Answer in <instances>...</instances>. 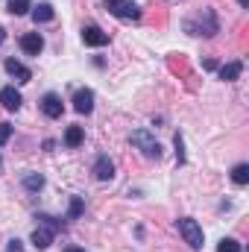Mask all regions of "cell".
Listing matches in <instances>:
<instances>
[{"label": "cell", "instance_id": "21", "mask_svg": "<svg viewBox=\"0 0 249 252\" xmlns=\"http://www.w3.org/2000/svg\"><path fill=\"white\" fill-rule=\"evenodd\" d=\"M12 138V124H0V144H6Z\"/></svg>", "mask_w": 249, "mask_h": 252}, {"label": "cell", "instance_id": "5", "mask_svg": "<svg viewBox=\"0 0 249 252\" xmlns=\"http://www.w3.org/2000/svg\"><path fill=\"white\" fill-rule=\"evenodd\" d=\"M82 41H85L88 47H106V44H109V32H103L100 27L88 24V27H82Z\"/></svg>", "mask_w": 249, "mask_h": 252}, {"label": "cell", "instance_id": "14", "mask_svg": "<svg viewBox=\"0 0 249 252\" xmlns=\"http://www.w3.org/2000/svg\"><path fill=\"white\" fill-rule=\"evenodd\" d=\"M241 70H244V62H229L220 67V79H226V82H235L238 76H241Z\"/></svg>", "mask_w": 249, "mask_h": 252}, {"label": "cell", "instance_id": "3", "mask_svg": "<svg viewBox=\"0 0 249 252\" xmlns=\"http://www.w3.org/2000/svg\"><path fill=\"white\" fill-rule=\"evenodd\" d=\"M179 235L185 238V244L190 250H202V226L196 223V220H190V217H182L179 223Z\"/></svg>", "mask_w": 249, "mask_h": 252}, {"label": "cell", "instance_id": "23", "mask_svg": "<svg viewBox=\"0 0 249 252\" xmlns=\"http://www.w3.org/2000/svg\"><path fill=\"white\" fill-rule=\"evenodd\" d=\"M6 252H24L21 241H18V238H12V241H9V247H6Z\"/></svg>", "mask_w": 249, "mask_h": 252}, {"label": "cell", "instance_id": "6", "mask_svg": "<svg viewBox=\"0 0 249 252\" xmlns=\"http://www.w3.org/2000/svg\"><path fill=\"white\" fill-rule=\"evenodd\" d=\"M73 109H76L79 115H91V112H94V91H91V88H79V91L73 94Z\"/></svg>", "mask_w": 249, "mask_h": 252}, {"label": "cell", "instance_id": "9", "mask_svg": "<svg viewBox=\"0 0 249 252\" xmlns=\"http://www.w3.org/2000/svg\"><path fill=\"white\" fill-rule=\"evenodd\" d=\"M94 176H97L100 182H109V179L115 176V161H112L109 156H97V161H94Z\"/></svg>", "mask_w": 249, "mask_h": 252}, {"label": "cell", "instance_id": "19", "mask_svg": "<svg viewBox=\"0 0 249 252\" xmlns=\"http://www.w3.org/2000/svg\"><path fill=\"white\" fill-rule=\"evenodd\" d=\"M82 208H85L82 199H79V196H70V208H67V217H64V220H76V217L82 214Z\"/></svg>", "mask_w": 249, "mask_h": 252}, {"label": "cell", "instance_id": "17", "mask_svg": "<svg viewBox=\"0 0 249 252\" xmlns=\"http://www.w3.org/2000/svg\"><path fill=\"white\" fill-rule=\"evenodd\" d=\"M232 182H235V185H247L249 182V164H238V167L232 170Z\"/></svg>", "mask_w": 249, "mask_h": 252}, {"label": "cell", "instance_id": "8", "mask_svg": "<svg viewBox=\"0 0 249 252\" xmlns=\"http://www.w3.org/2000/svg\"><path fill=\"white\" fill-rule=\"evenodd\" d=\"M41 112L47 115V118H62V112H64V106H62V97L59 94H44L41 97Z\"/></svg>", "mask_w": 249, "mask_h": 252}, {"label": "cell", "instance_id": "2", "mask_svg": "<svg viewBox=\"0 0 249 252\" xmlns=\"http://www.w3.org/2000/svg\"><path fill=\"white\" fill-rule=\"evenodd\" d=\"M147 158H161V144L156 141V135L150 132V129H135L132 132V138H129Z\"/></svg>", "mask_w": 249, "mask_h": 252}, {"label": "cell", "instance_id": "10", "mask_svg": "<svg viewBox=\"0 0 249 252\" xmlns=\"http://www.w3.org/2000/svg\"><path fill=\"white\" fill-rule=\"evenodd\" d=\"M3 67H6V73H9V76H15L18 82H30V79H32V70H30L27 64H21L18 59H6Z\"/></svg>", "mask_w": 249, "mask_h": 252}, {"label": "cell", "instance_id": "1", "mask_svg": "<svg viewBox=\"0 0 249 252\" xmlns=\"http://www.w3.org/2000/svg\"><path fill=\"white\" fill-rule=\"evenodd\" d=\"M185 30L190 35H217L220 32V21H217L214 9H199L196 15L185 18Z\"/></svg>", "mask_w": 249, "mask_h": 252}, {"label": "cell", "instance_id": "18", "mask_svg": "<svg viewBox=\"0 0 249 252\" xmlns=\"http://www.w3.org/2000/svg\"><path fill=\"white\" fill-rule=\"evenodd\" d=\"M6 9H9L12 15H27L32 6H30V0H9V3H6Z\"/></svg>", "mask_w": 249, "mask_h": 252}, {"label": "cell", "instance_id": "24", "mask_svg": "<svg viewBox=\"0 0 249 252\" xmlns=\"http://www.w3.org/2000/svg\"><path fill=\"white\" fill-rule=\"evenodd\" d=\"M3 41H6V30L0 27V44H3Z\"/></svg>", "mask_w": 249, "mask_h": 252}, {"label": "cell", "instance_id": "11", "mask_svg": "<svg viewBox=\"0 0 249 252\" xmlns=\"http://www.w3.org/2000/svg\"><path fill=\"white\" fill-rule=\"evenodd\" d=\"M0 103H3L6 112H18L24 100H21V91H15V88L9 85V88H0Z\"/></svg>", "mask_w": 249, "mask_h": 252}, {"label": "cell", "instance_id": "13", "mask_svg": "<svg viewBox=\"0 0 249 252\" xmlns=\"http://www.w3.org/2000/svg\"><path fill=\"white\" fill-rule=\"evenodd\" d=\"M53 15H56V12H53L50 3H38V6L32 9V21H35V24H47V21H53Z\"/></svg>", "mask_w": 249, "mask_h": 252}, {"label": "cell", "instance_id": "12", "mask_svg": "<svg viewBox=\"0 0 249 252\" xmlns=\"http://www.w3.org/2000/svg\"><path fill=\"white\" fill-rule=\"evenodd\" d=\"M53 235H56V232H53L50 226H44V223H41V226L32 232V247H35V250H47V247L53 244Z\"/></svg>", "mask_w": 249, "mask_h": 252}, {"label": "cell", "instance_id": "20", "mask_svg": "<svg viewBox=\"0 0 249 252\" xmlns=\"http://www.w3.org/2000/svg\"><path fill=\"white\" fill-rule=\"evenodd\" d=\"M217 252H241V244H238L235 238H223V241L217 244Z\"/></svg>", "mask_w": 249, "mask_h": 252}, {"label": "cell", "instance_id": "4", "mask_svg": "<svg viewBox=\"0 0 249 252\" xmlns=\"http://www.w3.org/2000/svg\"><path fill=\"white\" fill-rule=\"evenodd\" d=\"M106 9H109L115 18H121V21H138V18H141V9H138V3H132V0H106Z\"/></svg>", "mask_w": 249, "mask_h": 252}, {"label": "cell", "instance_id": "26", "mask_svg": "<svg viewBox=\"0 0 249 252\" xmlns=\"http://www.w3.org/2000/svg\"><path fill=\"white\" fill-rule=\"evenodd\" d=\"M238 3H241V6H247V3H249V0H238Z\"/></svg>", "mask_w": 249, "mask_h": 252}, {"label": "cell", "instance_id": "25", "mask_svg": "<svg viewBox=\"0 0 249 252\" xmlns=\"http://www.w3.org/2000/svg\"><path fill=\"white\" fill-rule=\"evenodd\" d=\"M64 252H85V250H79V247H67Z\"/></svg>", "mask_w": 249, "mask_h": 252}, {"label": "cell", "instance_id": "16", "mask_svg": "<svg viewBox=\"0 0 249 252\" xmlns=\"http://www.w3.org/2000/svg\"><path fill=\"white\" fill-rule=\"evenodd\" d=\"M24 188L27 190H41L44 188V176H41V173H27V176H24Z\"/></svg>", "mask_w": 249, "mask_h": 252}, {"label": "cell", "instance_id": "27", "mask_svg": "<svg viewBox=\"0 0 249 252\" xmlns=\"http://www.w3.org/2000/svg\"><path fill=\"white\" fill-rule=\"evenodd\" d=\"M0 167H3V158H0Z\"/></svg>", "mask_w": 249, "mask_h": 252}, {"label": "cell", "instance_id": "15", "mask_svg": "<svg viewBox=\"0 0 249 252\" xmlns=\"http://www.w3.org/2000/svg\"><path fill=\"white\" fill-rule=\"evenodd\" d=\"M85 141V132H82V126H67V132H64V144L73 150V147H79Z\"/></svg>", "mask_w": 249, "mask_h": 252}, {"label": "cell", "instance_id": "22", "mask_svg": "<svg viewBox=\"0 0 249 252\" xmlns=\"http://www.w3.org/2000/svg\"><path fill=\"white\" fill-rule=\"evenodd\" d=\"M173 144H176V158H179V164H185V153H182V135H176V138H173Z\"/></svg>", "mask_w": 249, "mask_h": 252}, {"label": "cell", "instance_id": "7", "mask_svg": "<svg viewBox=\"0 0 249 252\" xmlns=\"http://www.w3.org/2000/svg\"><path fill=\"white\" fill-rule=\"evenodd\" d=\"M21 50H24L27 56H38V53L44 50L41 32H27V35H21Z\"/></svg>", "mask_w": 249, "mask_h": 252}]
</instances>
